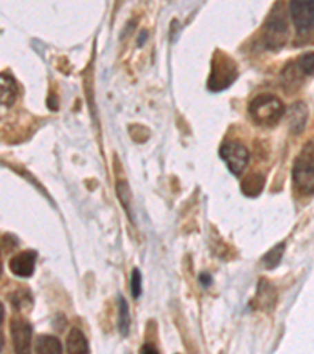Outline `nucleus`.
<instances>
[{
	"label": "nucleus",
	"mask_w": 314,
	"mask_h": 354,
	"mask_svg": "<svg viewBox=\"0 0 314 354\" xmlns=\"http://www.w3.org/2000/svg\"><path fill=\"white\" fill-rule=\"evenodd\" d=\"M18 98V84L14 77L7 73H0V104L13 106V102Z\"/></svg>",
	"instance_id": "10"
},
{
	"label": "nucleus",
	"mask_w": 314,
	"mask_h": 354,
	"mask_svg": "<svg viewBox=\"0 0 314 354\" xmlns=\"http://www.w3.org/2000/svg\"><path fill=\"white\" fill-rule=\"evenodd\" d=\"M0 274H2V252H0Z\"/></svg>",
	"instance_id": "23"
},
{
	"label": "nucleus",
	"mask_w": 314,
	"mask_h": 354,
	"mask_svg": "<svg viewBox=\"0 0 314 354\" xmlns=\"http://www.w3.org/2000/svg\"><path fill=\"white\" fill-rule=\"evenodd\" d=\"M2 348H3V335L0 333V351H2Z\"/></svg>",
	"instance_id": "22"
},
{
	"label": "nucleus",
	"mask_w": 314,
	"mask_h": 354,
	"mask_svg": "<svg viewBox=\"0 0 314 354\" xmlns=\"http://www.w3.org/2000/svg\"><path fill=\"white\" fill-rule=\"evenodd\" d=\"M16 354H32V326L27 319L14 317L10 323Z\"/></svg>",
	"instance_id": "6"
},
{
	"label": "nucleus",
	"mask_w": 314,
	"mask_h": 354,
	"mask_svg": "<svg viewBox=\"0 0 314 354\" xmlns=\"http://www.w3.org/2000/svg\"><path fill=\"white\" fill-rule=\"evenodd\" d=\"M283 252H284V244H277L275 248H273L272 250H269L264 257H262V265H264L266 268H275L278 266L279 261H282L283 259Z\"/></svg>",
	"instance_id": "17"
},
{
	"label": "nucleus",
	"mask_w": 314,
	"mask_h": 354,
	"mask_svg": "<svg viewBox=\"0 0 314 354\" xmlns=\"http://www.w3.org/2000/svg\"><path fill=\"white\" fill-rule=\"evenodd\" d=\"M314 74V53H308L300 55L295 64L289 65L283 73L284 82H295V79H302V76H311Z\"/></svg>",
	"instance_id": "8"
},
{
	"label": "nucleus",
	"mask_w": 314,
	"mask_h": 354,
	"mask_svg": "<svg viewBox=\"0 0 314 354\" xmlns=\"http://www.w3.org/2000/svg\"><path fill=\"white\" fill-rule=\"evenodd\" d=\"M248 113L256 124L272 128L282 120L284 113L283 102L273 95H259L250 102Z\"/></svg>",
	"instance_id": "1"
},
{
	"label": "nucleus",
	"mask_w": 314,
	"mask_h": 354,
	"mask_svg": "<svg viewBox=\"0 0 314 354\" xmlns=\"http://www.w3.org/2000/svg\"><path fill=\"white\" fill-rule=\"evenodd\" d=\"M308 120V107L304 102H295L289 109V127L294 134H300L305 129Z\"/></svg>",
	"instance_id": "12"
},
{
	"label": "nucleus",
	"mask_w": 314,
	"mask_h": 354,
	"mask_svg": "<svg viewBox=\"0 0 314 354\" xmlns=\"http://www.w3.org/2000/svg\"><path fill=\"white\" fill-rule=\"evenodd\" d=\"M3 315H5V310H3V304L0 302V324L3 322Z\"/></svg>",
	"instance_id": "21"
},
{
	"label": "nucleus",
	"mask_w": 314,
	"mask_h": 354,
	"mask_svg": "<svg viewBox=\"0 0 314 354\" xmlns=\"http://www.w3.org/2000/svg\"><path fill=\"white\" fill-rule=\"evenodd\" d=\"M129 328H130V315H129L128 302H126L123 296H119V299H118V330L121 333V335H128Z\"/></svg>",
	"instance_id": "14"
},
{
	"label": "nucleus",
	"mask_w": 314,
	"mask_h": 354,
	"mask_svg": "<svg viewBox=\"0 0 314 354\" xmlns=\"http://www.w3.org/2000/svg\"><path fill=\"white\" fill-rule=\"evenodd\" d=\"M220 158L224 159L228 169H230L234 175H242L248 164L250 153L242 144H237V142H225L220 148Z\"/></svg>",
	"instance_id": "4"
},
{
	"label": "nucleus",
	"mask_w": 314,
	"mask_h": 354,
	"mask_svg": "<svg viewBox=\"0 0 314 354\" xmlns=\"http://www.w3.org/2000/svg\"><path fill=\"white\" fill-rule=\"evenodd\" d=\"M66 350L68 354H90L88 340L81 329L74 328L70 330L66 340Z\"/></svg>",
	"instance_id": "11"
},
{
	"label": "nucleus",
	"mask_w": 314,
	"mask_h": 354,
	"mask_svg": "<svg viewBox=\"0 0 314 354\" xmlns=\"http://www.w3.org/2000/svg\"><path fill=\"white\" fill-rule=\"evenodd\" d=\"M37 354H63L61 344L57 337L39 335L35 345Z\"/></svg>",
	"instance_id": "13"
},
{
	"label": "nucleus",
	"mask_w": 314,
	"mask_h": 354,
	"mask_svg": "<svg viewBox=\"0 0 314 354\" xmlns=\"http://www.w3.org/2000/svg\"><path fill=\"white\" fill-rule=\"evenodd\" d=\"M256 298H258L259 307H272L277 298L275 288H273L271 283H267L266 281H261Z\"/></svg>",
	"instance_id": "16"
},
{
	"label": "nucleus",
	"mask_w": 314,
	"mask_h": 354,
	"mask_svg": "<svg viewBox=\"0 0 314 354\" xmlns=\"http://www.w3.org/2000/svg\"><path fill=\"white\" fill-rule=\"evenodd\" d=\"M297 189L304 194H314V153L305 150L297 158L293 169Z\"/></svg>",
	"instance_id": "3"
},
{
	"label": "nucleus",
	"mask_w": 314,
	"mask_h": 354,
	"mask_svg": "<svg viewBox=\"0 0 314 354\" xmlns=\"http://www.w3.org/2000/svg\"><path fill=\"white\" fill-rule=\"evenodd\" d=\"M289 13L293 16V21L300 33L310 32L314 28V0H297L291 2Z\"/></svg>",
	"instance_id": "7"
},
{
	"label": "nucleus",
	"mask_w": 314,
	"mask_h": 354,
	"mask_svg": "<svg viewBox=\"0 0 314 354\" xmlns=\"http://www.w3.org/2000/svg\"><path fill=\"white\" fill-rule=\"evenodd\" d=\"M288 39V24L282 13L273 10L272 16L264 27V43L269 49H279Z\"/></svg>",
	"instance_id": "5"
},
{
	"label": "nucleus",
	"mask_w": 314,
	"mask_h": 354,
	"mask_svg": "<svg viewBox=\"0 0 314 354\" xmlns=\"http://www.w3.org/2000/svg\"><path fill=\"white\" fill-rule=\"evenodd\" d=\"M130 293L134 298H139L141 295V274L139 270H134L130 274Z\"/></svg>",
	"instance_id": "18"
},
{
	"label": "nucleus",
	"mask_w": 314,
	"mask_h": 354,
	"mask_svg": "<svg viewBox=\"0 0 314 354\" xmlns=\"http://www.w3.org/2000/svg\"><path fill=\"white\" fill-rule=\"evenodd\" d=\"M202 279H199V281H202V283L203 285H209L210 283V276H206V274H202V276H199Z\"/></svg>",
	"instance_id": "20"
},
{
	"label": "nucleus",
	"mask_w": 314,
	"mask_h": 354,
	"mask_svg": "<svg viewBox=\"0 0 314 354\" xmlns=\"http://www.w3.org/2000/svg\"><path fill=\"white\" fill-rule=\"evenodd\" d=\"M237 77L236 64L224 53H215L213 60L208 87L213 91H222L230 87Z\"/></svg>",
	"instance_id": "2"
},
{
	"label": "nucleus",
	"mask_w": 314,
	"mask_h": 354,
	"mask_svg": "<svg viewBox=\"0 0 314 354\" xmlns=\"http://www.w3.org/2000/svg\"><path fill=\"white\" fill-rule=\"evenodd\" d=\"M262 187H264V178H262V175H250L242 183V191L248 197L259 196Z\"/></svg>",
	"instance_id": "15"
},
{
	"label": "nucleus",
	"mask_w": 314,
	"mask_h": 354,
	"mask_svg": "<svg viewBox=\"0 0 314 354\" xmlns=\"http://www.w3.org/2000/svg\"><path fill=\"white\" fill-rule=\"evenodd\" d=\"M37 252L35 250H26V252L16 254L10 260V270L18 277H30L35 271Z\"/></svg>",
	"instance_id": "9"
},
{
	"label": "nucleus",
	"mask_w": 314,
	"mask_h": 354,
	"mask_svg": "<svg viewBox=\"0 0 314 354\" xmlns=\"http://www.w3.org/2000/svg\"><path fill=\"white\" fill-rule=\"evenodd\" d=\"M140 354H159V351L151 344H145L144 346H141Z\"/></svg>",
	"instance_id": "19"
}]
</instances>
